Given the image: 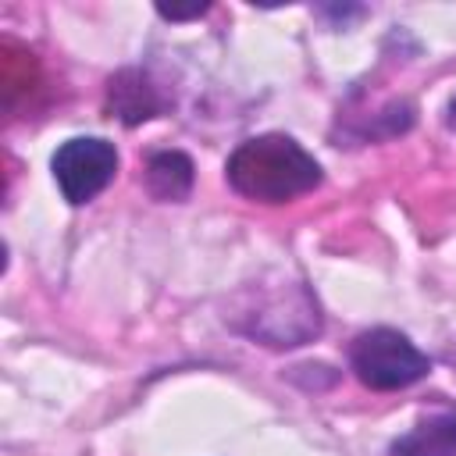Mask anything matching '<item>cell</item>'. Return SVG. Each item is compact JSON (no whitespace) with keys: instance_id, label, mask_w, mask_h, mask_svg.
Here are the masks:
<instances>
[{"instance_id":"3","label":"cell","mask_w":456,"mask_h":456,"mask_svg":"<svg viewBox=\"0 0 456 456\" xmlns=\"http://www.w3.org/2000/svg\"><path fill=\"white\" fill-rule=\"evenodd\" d=\"M353 374L374 392H395L420 381L431 370V360L395 328H370L360 331L349 346Z\"/></svg>"},{"instance_id":"2","label":"cell","mask_w":456,"mask_h":456,"mask_svg":"<svg viewBox=\"0 0 456 456\" xmlns=\"http://www.w3.org/2000/svg\"><path fill=\"white\" fill-rule=\"evenodd\" d=\"M242 335L274 346V349H292L321 335V306L314 292L303 281H260L246 285L232 299V314H224Z\"/></svg>"},{"instance_id":"9","label":"cell","mask_w":456,"mask_h":456,"mask_svg":"<svg viewBox=\"0 0 456 456\" xmlns=\"http://www.w3.org/2000/svg\"><path fill=\"white\" fill-rule=\"evenodd\" d=\"M445 125L456 132V96H452V100H449V107H445Z\"/></svg>"},{"instance_id":"1","label":"cell","mask_w":456,"mask_h":456,"mask_svg":"<svg viewBox=\"0 0 456 456\" xmlns=\"http://www.w3.org/2000/svg\"><path fill=\"white\" fill-rule=\"evenodd\" d=\"M224 175L239 196L256 203H289L321 185V164L281 132L239 142L228 157Z\"/></svg>"},{"instance_id":"7","label":"cell","mask_w":456,"mask_h":456,"mask_svg":"<svg viewBox=\"0 0 456 456\" xmlns=\"http://www.w3.org/2000/svg\"><path fill=\"white\" fill-rule=\"evenodd\" d=\"M388 456H456V413H435L388 445Z\"/></svg>"},{"instance_id":"6","label":"cell","mask_w":456,"mask_h":456,"mask_svg":"<svg viewBox=\"0 0 456 456\" xmlns=\"http://www.w3.org/2000/svg\"><path fill=\"white\" fill-rule=\"evenodd\" d=\"M192 182H196L192 160L178 150H160L146 164V189L160 203H182L192 192Z\"/></svg>"},{"instance_id":"5","label":"cell","mask_w":456,"mask_h":456,"mask_svg":"<svg viewBox=\"0 0 456 456\" xmlns=\"http://www.w3.org/2000/svg\"><path fill=\"white\" fill-rule=\"evenodd\" d=\"M107 103L110 110L125 121V125H139V121H150L164 110V100L157 96V89L150 86V78L135 68H125L118 71L110 82H107Z\"/></svg>"},{"instance_id":"4","label":"cell","mask_w":456,"mask_h":456,"mask_svg":"<svg viewBox=\"0 0 456 456\" xmlns=\"http://www.w3.org/2000/svg\"><path fill=\"white\" fill-rule=\"evenodd\" d=\"M114 171H118V150H114V142L96 139V135L68 139L53 153V178H57L61 196L71 207L96 200L110 185Z\"/></svg>"},{"instance_id":"8","label":"cell","mask_w":456,"mask_h":456,"mask_svg":"<svg viewBox=\"0 0 456 456\" xmlns=\"http://www.w3.org/2000/svg\"><path fill=\"white\" fill-rule=\"evenodd\" d=\"M207 7L210 4H196V7H157V14L160 18H167V21H185V18H200V14H207Z\"/></svg>"}]
</instances>
